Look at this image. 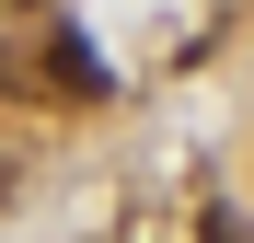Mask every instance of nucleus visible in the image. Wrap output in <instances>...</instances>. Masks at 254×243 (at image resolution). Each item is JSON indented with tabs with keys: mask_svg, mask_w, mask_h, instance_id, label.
<instances>
[{
	"mask_svg": "<svg viewBox=\"0 0 254 243\" xmlns=\"http://www.w3.org/2000/svg\"><path fill=\"white\" fill-rule=\"evenodd\" d=\"M116 93V70H104V47H93V35H47V104H104Z\"/></svg>",
	"mask_w": 254,
	"mask_h": 243,
	"instance_id": "nucleus-1",
	"label": "nucleus"
}]
</instances>
